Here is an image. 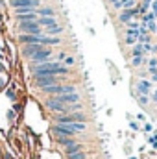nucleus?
I'll return each mask as SVG.
<instances>
[{
    "mask_svg": "<svg viewBox=\"0 0 157 159\" xmlns=\"http://www.w3.org/2000/svg\"><path fill=\"white\" fill-rule=\"evenodd\" d=\"M34 74H56V76H67L70 70L69 67H65L63 63H56V61H43V63H35L32 67Z\"/></svg>",
    "mask_w": 157,
    "mask_h": 159,
    "instance_id": "nucleus-1",
    "label": "nucleus"
},
{
    "mask_svg": "<svg viewBox=\"0 0 157 159\" xmlns=\"http://www.w3.org/2000/svg\"><path fill=\"white\" fill-rule=\"evenodd\" d=\"M34 80H35V85L39 89L59 83V76H56V74H34Z\"/></svg>",
    "mask_w": 157,
    "mask_h": 159,
    "instance_id": "nucleus-2",
    "label": "nucleus"
},
{
    "mask_svg": "<svg viewBox=\"0 0 157 159\" xmlns=\"http://www.w3.org/2000/svg\"><path fill=\"white\" fill-rule=\"evenodd\" d=\"M44 104H46V107H48L50 111H54V113H69V106L63 104V102H59L56 96H54V98H48Z\"/></svg>",
    "mask_w": 157,
    "mask_h": 159,
    "instance_id": "nucleus-3",
    "label": "nucleus"
},
{
    "mask_svg": "<svg viewBox=\"0 0 157 159\" xmlns=\"http://www.w3.org/2000/svg\"><path fill=\"white\" fill-rule=\"evenodd\" d=\"M19 34H41V26L37 20H30V22H19Z\"/></svg>",
    "mask_w": 157,
    "mask_h": 159,
    "instance_id": "nucleus-4",
    "label": "nucleus"
},
{
    "mask_svg": "<svg viewBox=\"0 0 157 159\" xmlns=\"http://www.w3.org/2000/svg\"><path fill=\"white\" fill-rule=\"evenodd\" d=\"M52 131H54L57 137H74V135H76V133L67 126V124H59V122L52 126Z\"/></svg>",
    "mask_w": 157,
    "mask_h": 159,
    "instance_id": "nucleus-5",
    "label": "nucleus"
},
{
    "mask_svg": "<svg viewBox=\"0 0 157 159\" xmlns=\"http://www.w3.org/2000/svg\"><path fill=\"white\" fill-rule=\"evenodd\" d=\"M50 57H52V50H50L48 46H44L43 50L37 52V54H34L30 59H32L34 63H43V61H50Z\"/></svg>",
    "mask_w": 157,
    "mask_h": 159,
    "instance_id": "nucleus-6",
    "label": "nucleus"
},
{
    "mask_svg": "<svg viewBox=\"0 0 157 159\" xmlns=\"http://www.w3.org/2000/svg\"><path fill=\"white\" fill-rule=\"evenodd\" d=\"M41 35L43 34H19V41L22 43V44H35V43H39L41 44Z\"/></svg>",
    "mask_w": 157,
    "mask_h": 159,
    "instance_id": "nucleus-7",
    "label": "nucleus"
},
{
    "mask_svg": "<svg viewBox=\"0 0 157 159\" xmlns=\"http://www.w3.org/2000/svg\"><path fill=\"white\" fill-rule=\"evenodd\" d=\"M43 48H44V44H39V43H35V44H22V56L24 57H32L34 54H37Z\"/></svg>",
    "mask_w": 157,
    "mask_h": 159,
    "instance_id": "nucleus-8",
    "label": "nucleus"
},
{
    "mask_svg": "<svg viewBox=\"0 0 157 159\" xmlns=\"http://www.w3.org/2000/svg\"><path fill=\"white\" fill-rule=\"evenodd\" d=\"M11 7H39V0H11Z\"/></svg>",
    "mask_w": 157,
    "mask_h": 159,
    "instance_id": "nucleus-9",
    "label": "nucleus"
},
{
    "mask_svg": "<svg viewBox=\"0 0 157 159\" xmlns=\"http://www.w3.org/2000/svg\"><path fill=\"white\" fill-rule=\"evenodd\" d=\"M137 91H139V94H150L152 93V81L150 80H141L137 83Z\"/></svg>",
    "mask_w": 157,
    "mask_h": 159,
    "instance_id": "nucleus-10",
    "label": "nucleus"
},
{
    "mask_svg": "<svg viewBox=\"0 0 157 159\" xmlns=\"http://www.w3.org/2000/svg\"><path fill=\"white\" fill-rule=\"evenodd\" d=\"M59 43H61V39L56 35H41V44H44V46H56Z\"/></svg>",
    "mask_w": 157,
    "mask_h": 159,
    "instance_id": "nucleus-11",
    "label": "nucleus"
},
{
    "mask_svg": "<svg viewBox=\"0 0 157 159\" xmlns=\"http://www.w3.org/2000/svg\"><path fill=\"white\" fill-rule=\"evenodd\" d=\"M37 19H39L37 11H32V13H20V15H17V20H19V22H30V20H37Z\"/></svg>",
    "mask_w": 157,
    "mask_h": 159,
    "instance_id": "nucleus-12",
    "label": "nucleus"
},
{
    "mask_svg": "<svg viewBox=\"0 0 157 159\" xmlns=\"http://www.w3.org/2000/svg\"><path fill=\"white\" fill-rule=\"evenodd\" d=\"M37 24L39 26H44V28H50V26L57 24V20H56V17H39L37 19Z\"/></svg>",
    "mask_w": 157,
    "mask_h": 159,
    "instance_id": "nucleus-13",
    "label": "nucleus"
},
{
    "mask_svg": "<svg viewBox=\"0 0 157 159\" xmlns=\"http://www.w3.org/2000/svg\"><path fill=\"white\" fill-rule=\"evenodd\" d=\"M67 126H69L74 133H78V131H85V129H87V124H85V122H67Z\"/></svg>",
    "mask_w": 157,
    "mask_h": 159,
    "instance_id": "nucleus-14",
    "label": "nucleus"
},
{
    "mask_svg": "<svg viewBox=\"0 0 157 159\" xmlns=\"http://www.w3.org/2000/svg\"><path fill=\"white\" fill-rule=\"evenodd\" d=\"M131 19H133V17H131V11H129V9H124V11L118 15V20H120L122 24H128Z\"/></svg>",
    "mask_w": 157,
    "mask_h": 159,
    "instance_id": "nucleus-15",
    "label": "nucleus"
},
{
    "mask_svg": "<svg viewBox=\"0 0 157 159\" xmlns=\"http://www.w3.org/2000/svg\"><path fill=\"white\" fill-rule=\"evenodd\" d=\"M57 34H63V26L61 24H54V26L46 28V35H57Z\"/></svg>",
    "mask_w": 157,
    "mask_h": 159,
    "instance_id": "nucleus-16",
    "label": "nucleus"
},
{
    "mask_svg": "<svg viewBox=\"0 0 157 159\" xmlns=\"http://www.w3.org/2000/svg\"><path fill=\"white\" fill-rule=\"evenodd\" d=\"M35 11H37L39 17H54V9H52V7H39V9H35Z\"/></svg>",
    "mask_w": 157,
    "mask_h": 159,
    "instance_id": "nucleus-17",
    "label": "nucleus"
},
{
    "mask_svg": "<svg viewBox=\"0 0 157 159\" xmlns=\"http://www.w3.org/2000/svg\"><path fill=\"white\" fill-rule=\"evenodd\" d=\"M131 56L137 57V56H144V50H142V44L141 43H135L133 48H131Z\"/></svg>",
    "mask_w": 157,
    "mask_h": 159,
    "instance_id": "nucleus-18",
    "label": "nucleus"
},
{
    "mask_svg": "<svg viewBox=\"0 0 157 159\" xmlns=\"http://www.w3.org/2000/svg\"><path fill=\"white\" fill-rule=\"evenodd\" d=\"M83 146L79 144V143H74V144H70V146H65V154L69 156V154H74V152H79Z\"/></svg>",
    "mask_w": 157,
    "mask_h": 159,
    "instance_id": "nucleus-19",
    "label": "nucleus"
},
{
    "mask_svg": "<svg viewBox=\"0 0 157 159\" xmlns=\"http://www.w3.org/2000/svg\"><path fill=\"white\" fill-rule=\"evenodd\" d=\"M57 143L61 146H70V144L76 143V139H72V137H57Z\"/></svg>",
    "mask_w": 157,
    "mask_h": 159,
    "instance_id": "nucleus-20",
    "label": "nucleus"
},
{
    "mask_svg": "<svg viewBox=\"0 0 157 159\" xmlns=\"http://www.w3.org/2000/svg\"><path fill=\"white\" fill-rule=\"evenodd\" d=\"M67 157H69V159H85L87 156H85V152H81V150H79V152H74V154H69Z\"/></svg>",
    "mask_w": 157,
    "mask_h": 159,
    "instance_id": "nucleus-21",
    "label": "nucleus"
},
{
    "mask_svg": "<svg viewBox=\"0 0 157 159\" xmlns=\"http://www.w3.org/2000/svg\"><path fill=\"white\" fill-rule=\"evenodd\" d=\"M35 11V7H17L15 9V15H20V13H32Z\"/></svg>",
    "mask_w": 157,
    "mask_h": 159,
    "instance_id": "nucleus-22",
    "label": "nucleus"
},
{
    "mask_svg": "<svg viewBox=\"0 0 157 159\" xmlns=\"http://www.w3.org/2000/svg\"><path fill=\"white\" fill-rule=\"evenodd\" d=\"M131 65H133V67H141V65H142V56L133 57V59H131Z\"/></svg>",
    "mask_w": 157,
    "mask_h": 159,
    "instance_id": "nucleus-23",
    "label": "nucleus"
},
{
    "mask_svg": "<svg viewBox=\"0 0 157 159\" xmlns=\"http://www.w3.org/2000/svg\"><path fill=\"white\" fill-rule=\"evenodd\" d=\"M155 19V15L150 11V13H144V17H142V22H148V20H154Z\"/></svg>",
    "mask_w": 157,
    "mask_h": 159,
    "instance_id": "nucleus-24",
    "label": "nucleus"
},
{
    "mask_svg": "<svg viewBox=\"0 0 157 159\" xmlns=\"http://www.w3.org/2000/svg\"><path fill=\"white\" fill-rule=\"evenodd\" d=\"M139 104L141 106H146L148 104V94H139Z\"/></svg>",
    "mask_w": 157,
    "mask_h": 159,
    "instance_id": "nucleus-25",
    "label": "nucleus"
},
{
    "mask_svg": "<svg viewBox=\"0 0 157 159\" xmlns=\"http://www.w3.org/2000/svg\"><path fill=\"white\" fill-rule=\"evenodd\" d=\"M63 61H65V67H72L74 65V57H70V56H67Z\"/></svg>",
    "mask_w": 157,
    "mask_h": 159,
    "instance_id": "nucleus-26",
    "label": "nucleus"
},
{
    "mask_svg": "<svg viewBox=\"0 0 157 159\" xmlns=\"http://www.w3.org/2000/svg\"><path fill=\"white\" fill-rule=\"evenodd\" d=\"M148 143H152V146H155V148H157V133L148 137Z\"/></svg>",
    "mask_w": 157,
    "mask_h": 159,
    "instance_id": "nucleus-27",
    "label": "nucleus"
},
{
    "mask_svg": "<svg viewBox=\"0 0 157 159\" xmlns=\"http://www.w3.org/2000/svg\"><path fill=\"white\" fill-rule=\"evenodd\" d=\"M152 13L155 15V19H157V0H152Z\"/></svg>",
    "mask_w": 157,
    "mask_h": 159,
    "instance_id": "nucleus-28",
    "label": "nucleus"
},
{
    "mask_svg": "<svg viewBox=\"0 0 157 159\" xmlns=\"http://www.w3.org/2000/svg\"><path fill=\"white\" fill-rule=\"evenodd\" d=\"M129 128H131V129H135V131H137V129H139V128H141V126H139V122H135V120H131V122H129Z\"/></svg>",
    "mask_w": 157,
    "mask_h": 159,
    "instance_id": "nucleus-29",
    "label": "nucleus"
},
{
    "mask_svg": "<svg viewBox=\"0 0 157 159\" xmlns=\"http://www.w3.org/2000/svg\"><path fill=\"white\" fill-rule=\"evenodd\" d=\"M137 43V39L135 37H129V35H126V44H135Z\"/></svg>",
    "mask_w": 157,
    "mask_h": 159,
    "instance_id": "nucleus-30",
    "label": "nucleus"
},
{
    "mask_svg": "<svg viewBox=\"0 0 157 159\" xmlns=\"http://www.w3.org/2000/svg\"><path fill=\"white\" fill-rule=\"evenodd\" d=\"M152 129H154V126H152L150 122H148V124H144V131H146V133H150Z\"/></svg>",
    "mask_w": 157,
    "mask_h": 159,
    "instance_id": "nucleus-31",
    "label": "nucleus"
},
{
    "mask_svg": "<svg viewBox=\"0 0 157 159\" xmlns=\"http://www.w3.org/2000/svg\"><path fill=\"white\" fill-rule=\"evenodd\" d=\"M65 57H67V52H61V54H57V59H59V61H63Z\"/></svg>",
    "mask_w": 157,
    "mask_h": 159,
    "instance_id": "nucleus-32",
    "label": "nucleus"
},
{
    "mask_svg": "<svg viewBox=\"0 0 157 159\" xmlns=\"http://www.w3.org/2000/svg\"><path fill=\"white\" fill-rule=\"evenodd\" d=\"M150 81H157V72L155 74H152V80H150Z\"/></svg>",
    "mask_w": 157,
    "mask_h": 159,
    "instance_id": "nucleus-33",
    "label": "nucleus"
},
{
    "mask_svg": "<svg viewBox=\"0 0 157 159\" xmlns=\"http://www.w3.org/2000/svg\"><path fill=\"white\" fill-rule=\"evenodd\" d=\"M154 100H155V102H157V91H155V93H154Z\"/></svg>",
    "mask_w": 157,
    "mask_h": 159,
    "instance_id": "nucleus-34",
    "label": "nucleus"
},
{
    "mask_svg": "<svg viewBox=\"0 0 157 159\" xmlns=\"http://www.w3.org/2000/svg\"><path fill=\"white\" fill-rule=\"evenodd\" d=\"M109 2H111V4H115V2H118V0H109Z\"/></svg>",
    "mask_w": 157,
    "mask_h": 159,
    "instance_id": "nucleus-35",
    "label": "nucleus"
},
{
    "mask_svg": "<svg viewBox=\"0 0 157 159\" xmlns=\"http://www.w3.org/2000/svg\"><path fill=\"white\" fill-rule=\"evenodd\" d=\"M155 32H157V26H155Z\"/></svg>",
    "mask_w": 157,
    "mask_h": 159,
    "instance_id": "nucleus-36",
    "label": "nucleus"
}]
</instances>
